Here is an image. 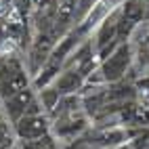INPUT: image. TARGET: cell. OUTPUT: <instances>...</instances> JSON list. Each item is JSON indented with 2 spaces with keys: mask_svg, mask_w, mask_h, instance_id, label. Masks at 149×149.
Returning a JSON list of instances; mask_svg holds the SVG:
<instances>
[{
  "mask_svg": "<svg viewBox=\"0 0 149 149\" xmlns=\"http://www.w3.org/2000/svg\"><path fill=\"white\" fill-rule=\"evenodd\" d=\"M34 101H36V91H34L32 86H27V88H23V91L15 93L13 97H8L6 101H2L4 120H8L11 124L19 122V120L27 113V109L32 107Z\"/></svg>",
  "mask_w": 149,
  "mask_h": 149,
  "instance_id": "obj_5",
  "label": "cell"
},
{
  "mask_svg": "<svg viewBox=\"0 0 149 149\" xmlns=\"http://www.w3.org/2000/svg\"><path fill=\"white\" fill-rule=\"evenodd\" d=\"M84 82H86V76L80 72V69H76V67H63L51 86L61 97H67V95H80L82 88H84Z\"/></svg>",
  "mask_w": 149,
  "mask_h": 149,
  "instance_id": "obj_6",
  "label": "cell"
},
{
  "mask_svg": "<svg viewBox=\"0 0 149 149\" xmlns=\"http://www.w3.org/2000/svg\"><path fill=\"white\" fill-rule=\"evenodd\" d=\"M132 63H134V44L120 42L111 55H107L103 61H99L97 72L101 74L105 84H116L126 78V74L132 69Z\"/></svg>",
  "mask_w": 149,
  "mask_h": 149,
  "instance_id": "obj_1",
  "label": "cell"
},
{
  "mask_svg": "<svg viewBox=\"0 0 149 149\" xmlns=\"http://www.w3.org/2000/svg\"><path fill=\"white\" fill-rule=\"evenodd\" d=\"M134 91L149 95V74H147V76H143V78H139V80L134 82Z\"/></svg>",
  "mask_w": 149,
  "mask_h": 149,
  "instance_id": "obj_10",
  "label": "cell"
},
{
  "mask_svg": "<svg viewBox=\"0 0 149 149\" xmlns=\"http://www.w3.org/2000/svg\"><path fill=\"white\" fill-rule=\"evenodd\" d=\"M88 128H91V118H88L84 111H78L74 116L61 118V120H53L51 122V134L59 141H76L80 139Z\"/></svg>",
  "mask_w": 149,
  "mask_h": 149,
  "instance_id": "obj_3",
  "label": "cell"
},
{
  "mask_svg": "<svg viewBox=\"0 0 149 149\" xmlns=\"http://www.w3.org/2000/svg\"><path fill=\"white\" fill-rule=\"evenodd\" d=\"M97 2H99V0H78V2H76V21L80 23L82 19L91 13V8H93Z\"/></svg>",
  "mask_w": 149,
  "mask_h": 149,
  "instance_id": "obj_9",
  "label": "cell"
},
{
  "mask_svg": "<svg viewBox=\"0 0 149 149\" xmlns=\"http://www.w3.org/2000/svg\"><path fill=\"white\" fill-rule=\"evenodd\" d=\"M17 141H38L51 134V118L46 113L23 116L19 122L13 124Z\"/></svg>",
  "mask_w": 149,
  "mask_h": 149,
  "instance_id": "obj_4",
  "label": "cell"
},
{
  "mask_svg": "<svg viewBox=\"0 0 149 149\" xmlns=\"http://www.w3.org/2000/svg\"><path fill=\"white\" fill-rule=\"evenodd\" d=\"M36 99H38V103H40L42 111L48 116V113H51L53 109L57 107V103H59V99H61V95H59L53 86H46V88H40V91H36Z\"/></svg>",
  "mask_w": 149,
  "mask_h": 149,
  "instance_id": "obj_7",
  "label": "cell"
},
{
  "mask_svg": "<svg viewBox=\"0 0 149 149\" xmlns=\"http://www.w3.org/2000/svg\"><path fill=\"white\" fill-rule=\"evenodd\" d=\"M17 145V134L15 128L8 120H0V149H13Z\"/></svg>",
  "mask_w": 149,
  "mask_h": 149,
  "instance_id": "obj_8",
  "label": "cell"
},
{
  "mask_svg": "<svg viewBox=\"0 0 149 149\" xmlns=\"http://www.w3.org/2000/svg\"><path fill=\"white\" fill-rule=\"evenodd\" d=\"M32 86L29 84V74L19 61H4L0 65V99L6 101L15 93Z\"/></svg>",
  "mask_w": 149,
  "mask_h": 149,
  "instance_id": "obj_2",
  "label": "cell"
}]
</instances>
